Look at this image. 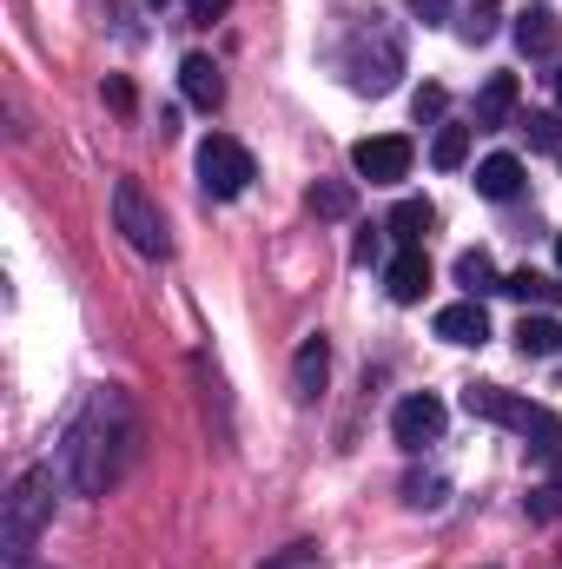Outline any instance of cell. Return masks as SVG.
I'll use <instances>...</instances> for the list:
<instances>
[{
  "mask_svg": "<svg viewBox=\"0 0 562 569\" xmlns=\"http://www.w3.org/2000/svg\"><path fill=\"white\" fill-rule=\"evenodd\" d=\"M67 477H73V490H87V497H100L120 470H127V457H133V411H127V398L120 391H93V405L73 418L67 430Z\"/></svg>",
  "mask_w": 562,
  "mask_h": 569,
  "instance_id": "cell-1",
  "label": "cell"
},
{
  "mask_svg": "<svg viewBox=\"0 0 562 569\" xmlns=\"http://www.w3.org/2000/svg\"><path fill=\"white\" fill-rule=\"evenodd\" d=\"M463 411H470V418H490V425H510L536 457H556L562 450L556 411H543V405H530V398H516V391H503V385H463Z\"/></svg>",
  "mask_w": 562,
  "mask_h": 569,
  "instance_id": "cell-2",
  "label": "cell"
},
{
  "mask_svg": "<svg viewBox=\"0 0 562 569\" xmlns=\"http://www.w3.org/2000/svg\"><path fill=\"white\" fill-rule=\"evenodd\" d=\"M47 517H53V477H47V470H27V477L13 483V497H7V530H0L7 563H27V550L40 543Z\"/></svg>",
  "mask_w": 562,
  "mask_h": 569,
  "instance_id": "cell-3",
  "label": "cell"
},
{
  "mask_svg": "<svg viewBox=\"0 0 562 569\" xmlns=\"http://www.w3.org/2000/svg\"><path fill=\"white\" fill-rule=\"evenodd\" d=\"M113 219H120V232H127L133 252H145V259H165V252H172L165 219H159V206L145 199L140 179H113Z\"/></svg>",
  "mask_w": 562,
  "mask_h": 569,
  "instance_id": "cell-4",
  "label": "cell"
},
{
  "mask_svg": "<svg viewBox=\"0 0 562 569\" xmlns=\"http://www.w3.org/2000/svg\"><path fill=\"white\" fill-rule=\"evenodd\" d=\"M252 179H259V166H252V152L232 133H212V140L199 146V186H205V199H239Z\"/></svg>",
  "mask_w": 562,
  "mask_h": 569,
  "instance_id": "cell-5",
  "label": "cell"
},
{
  "mask_svg": "<svg viewBox=\"0 0 562 569\" xmlns=\"http://www.w3.org/2000/svg\"><path fill=\"white\" fill-rule=\"evenodd\" d=\"M411 140L404 133H378V140H358L351 146V166H358V179H371V186H398V179H411Z\"/></svg>",
  "mask_w": 562,
  "mask_h": 569,
  "instance_id": "cell-6",
  "label": "cell"
},
{
  "mask_svg": "<svg viewBox=\"0 0 562 569\" xmlns=\"http://www.w3.org/2000/svg\"><path fill=\"white\" fill-rule=\"evenodd\" d=\"M443 398H430V391H418V398H404L398 411H391V430H398V443L404 450H423V443H436L443 437Z\"/></svg>",
  "mask_w": 562,
  "mask_h": 569,
  "instance_id": "cell-7",
  "label": "cell"
},
{
  "mask_svg": "<svg viewBox=\"0 0 562 569\" xmlns=\"http://www.w3.org/2000/svg\"><path fill=\"white\" fill-rule=\"evenodd\" d=\"M179 87H185V100H192L199 113H219V100H225V80H219L212 53H185V67H179Z\"/></svg>",
  "mask_w": 562,
  "mask_h": 569,
  "instance_id": "cell-8",
  "label": "cell"
},
{
  "mask_svg": "<svg viewBox=\"0 0 562 569\" xmlns=\"http://www.w3.org/2000/svg\"><path fill=\"white\" fill-rule=\"evenodd\" d=\"M436 338H443V345H483V338H490V311H483L476 298L443 305V311H436Z\"/></svg>",
  "mask_w": 562,
  "mask_h": 569,
  "instance_id": "cell-9",
  "label": "cell"
},
{
  "mask_svg": "<svg viewBox=\"0 0 562 569\" xmlns=\"http://www.w3.org/2000/svg\"><path fill=\"white\" fill-rule=\"evenodd\" d=\"M384 291H391L398 305H418L423 291H430V259H423V246H404V252L391 259V272H384Z\"/></svg>",
  "mask_w": 562,
  "mask_h": 569,
  "instance_id": "cell-10",
  "label": "cell"
},
{
  "mask_svg": "<svg viewBox=\"0 0 562 569\" xmlns=\"http://www.w3.org/2000/svg\"><path fill=\"white\" fill-rule=\"evenodd\" d=\"M324 378H331V345H324V338H304L298 358H291V391L311 405V398L324 391Z\"/></svg>",
  "mask_w": 562,
  "mask_h": 569,
  "instance_id": "cell-11",
  "label": "cell"
},
{
  "mask_svg": "<svg viewBox=\"0 0 562 569\" xmlns=\"http://www.w3.org/2000/svg\"><path fill=\"white\" fill-rule=\"evenodd\" d=\"M516 113V73H496V80H483V93H476V133H496L503 120Z\"/></svg>",
  "mask_w": 562,
  "mask_h": 569,
  "instance_id": "cell-12",
  "label": "cell"
},
{
  "mask_svg": "<svg viewBox=\"0 0 562 569\" xmlns=\"http://www.w3.org/2000/svg\"><path fill=\"white\" fill-rule=\"evenodd\" d=\"M556 40H562L556 7H523V13H516V47H523V53H556Z\"/></svg>",
  "mask_w": 562,
  "mask_h": 569,
  "instance_id": "cell-13",
  "label": "cell"
},
{
  "mask_svg": "<svg viewBox=\"0 0 562 569\" xmlns=\"http://www.w3.org/2000/svg\"><path fill=\"white\" fill-rule=\"evenodd\" d=\"M516 186H523V159L516 152H490L476 166V192L483 199H516Z\"/></svg>",
  "mask_w": 562,
  "mask_h": 569,
  "instance_id": "cell-14",
  "label": "cell"
},
{
  "mask_svg": "<svg viewBox=\"0 0 562 569\" xmlns=\"http://www.w3.org/2000/svg\"><path fill=\"white\" fill-rule=\"evenodd\" d=\"M503 291H510L516 305H543V311H556V305H562V284L550 279V272H530V266H523V272H510Z\"/></svg>",
  "mask_w": 562,
  "mask_h": 569,
  "instance_id": "cell-15",
  "label": "cell"
},
{
  "mask_svg": "<svg viewBox=\"0 0 562 569\" xmlns=\"http://www.w3.org/2000/svg\"><path fill=\"white\" fill-rule=\"evenodd\" d=\"M430 226H436V206H430V199H404V206L391 212V226H384V232H391L398 246H423V232H430Z\"/></svg>",
  "mask_w": 562,
  "mask_h": 569,
  "instance_id": "cell-16",
  "label": "cell"
},
{
  "mask_svg": "<svg viewBox=\"0 0 562 569\" xmlns=\"http://www.w3.org/2000/svg\"><path fill=\"white\" fill-rule=\"evenodd\" d=\"M516 345H523V358H556L562 325L556 318H523V325H516Z\"/></svg>",
  "mask_w": 562,
  "mask_h": 569,
  "instance_id": "cell-17",
  "label": "cell"
},
{
  "mask_svg": "<svg viewBox=\"0 0 562 569\" xmlns=\"http://www.w3.org/2000/svg\"><path fill=\"white\" fill-rule=\"evenodd\" d=\"M456 284H463L470 298H483V291H503V279H496V266H490V252H483V246L456 259Z\"/></svg>",
  "mask_w": 562,
  "mask_h": 569,
  "instance_id": "cell-18",
  "label": "cell"
},
{
  "mask_svg": "<svg viewBox=\"0 0 562 569\" xmlns=\"http://www.w3.org/2000/svg\"><path fill=\"white\" fill-rule=\"evenodd\" d=\"M463 159H470V127H436V140H430V166L456 172Z\"/></svg>",
  "mask_w": 562,
  "mask_h": 569,
  "instance_id": "cell-19",
  "label": "cell"
},
{
  "mask_svg": "<svg viewBox=\"0 0 562 569\" xmlns=\"http://www.w3.org/2000/svg\"><path fill=\"white\" fill-rule=\"evenodd\" d=\"M523 133H530L536 152H556V146H562V120H556V113H530V120H523Z\"/></svg>",
  "mask_w": 562,
  "mask_h": 569,
  "instance_id": "cell-20",
  "label": "cell"
},
{
  "mask_svg": "<svg viewBox=\"0 0 562 569\" xmlns=\"http://www.w3.org/2000/svg\"><path fill=\"white\" fill-rule=\"evenodd\" d=\"M311 212L344 219V212H351V186H311Z\"/></svg>",
  "mask_w": 562,
  "mask_h": 569,
  "instance_id": "cell-21",
  "label": "cell"
},
{
  "mask_svg": "<svg viewBox=\"0 0 562 569\" xmlns=\"http://www.w3.org/2000/svg\"><path fill=\"white\" fill-rule=\"evenodd\" d=\"M490 13H496V0H470V20H463V40H490V27H496Z\"/></svg>",
  "mask_w": 562,
  "mask_h": 569,
  "instance_id": "cell-22",
  "label": "cell"
},
{
  "mask_svg": "<svg viewBox=\"0 0 562 569\" xmlns=\"http://www.w3.org/2000/svg\"><path fill=\"white\" fill-rule=\"evenodd\" d=\"M404 490H411V503H418V510H436V503H443V483H436V477H430V483H423V477H411Z\"/></svg>",
  "mask_w": 562,
  "mask_h": 569,
  "instance_id": "cell-23",
  "label": "cell"
},
{
  "mask_svg": "<svg viewBox=\"0 0 562 569\" xmlns=\"http://www.w3.org/2000/svg\"><path fill=\"white\" fill-rule=\"evenodd\" d=\"M411 113H418V120H436V113H443V87H418Z\"/></svg>",
  "mask_w": 562,
  "mask_h": 569,
  "instance_id": "cell-24",
  "label": "cell"
},
{
  "mask_svg": "<svg viewBox=\"0 0 562 569\" xmlns=\"http://www.w3.org/2000/svg\"><path fill=\"white\" fill-rule=\"evenodd\" d=\"M378 252H384V239H378V232H358V246H351V259H358V266H371Z\"/></svg>",
  "mask_w": 562,
  "mask_h": 569,
  "instance_id": "cell-25",
  "label": "cell"
},
{
  "mask_svg": "<svg viewBox=\"0 0 562 569\" xmlns=\"http://www.w3.org/2000/svg\"><path fill=\"white\" fill-rule=\"evenodd\" d=\"M185 7H192V20H219V13H225L232 0H185Z\"/></svg>",
  "mask_w": 562,
  "mask_h": 569,
  "instance_id": "cell-26",
  "label": "cell"
},
{
  "mask_svg": "<svg viewBox=\"0 0 562 569\" xmlns=\"http://www.w3.org/2000/svg\"><path fill=\"white\" fill-rule=\"evenodd\" d=\"M107 100H113V107L127 113V107H133V87H127V80H107Z\"/></svg>",
  "mask_w": 562,
  "mask_h": 569,
  "instance_id": "cell-27",
  "label": "cell"
},
{
  "mask_svg": "<svg viewBox=\"0 0 562 569\" xmlns=\"http://www.w3.org/2000/svg\"><path fill=\"white\" fill-rule=\"evenodd\" d=\"M411 7H418L423 20H443V13H450V0H411Z\"/></svg>",
  "mask_w": 562,
  "mask_h": 569,
  "instance_id": "cell-28",
  "label": "cell"
},
{
  "mask_svg": "<svg viewBox=\"0 0 562 569\" xmlns=\"http://www.w3.org/2000/svg\"><path fill=\"white\" fill-rule=\"evenodd\" d=\"M550 483H556V490H562V450H556V457H550Z\"/></svg>",
  "mask_w": 562,
  "mask_h": 569,
  "instance_id": "cell-29",
  "label": "cell"
},
{
  "mask_svg": "<svg viewBox=\"0 0 562 569\" xmlns=\"http://www.w3.org/2000/svg\"><path fill=\"white\" fill-rule=\"evenodd\" d=\"M556 266H562V232H556Z\"/></svg>",
  "mask_w": 562,
  "mask_h": 569,
  "instance_id": "cell-30",
  "label": "cell"
},
{
  "mask_svg": "<svg viewBox=\"0 0 562 569\" xmlns=\"http://www.w3.org/2000/svg\"><path fill=\"white\" fill-rule=\"evenodd\" d=\"M556 100H562V67H556Z\"/></svg>",
  "mask_w": 562,
  "mask_h": 569,
  "instance_id": "cell-31",
  "label": "cell"
},
{
  "mask_svg": "<svg viewBox=\"0 0 562 569\" xmlns=\"http://www.w3.org/2000/svg\"><path fill=\"white\" fill-rule=\"evenodd\" d=\"M152 7H165V0H152Z\"/></svg>",
  "mask_w": 562,
  "mask_h": 569,
  "instance_id": "cell-32",
  "label": "cell"
}]
</instances>
